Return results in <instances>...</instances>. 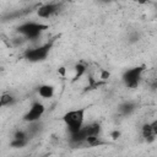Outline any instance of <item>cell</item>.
<instances>
[{"label": "cell", "mask_w": 157, "mask_h": 157, "mask_svg": "<svg viewBox=\"0 0 157 157\" xmlns=\"http://www.w3.org/2000/svg\"><path fill=\"white\" fill-rule=\"evenodd\" d=\"M63 120H64L66 128L69 129L70 134H75V132L80 131L85 126L83 125L85 108H80V109H75V110H70V112L65 113L63 115Z\"/></svg>", "instance_id": "cell-1"}, {"label": "cell", "mask_w": 157, "mask_h": 157, "mask_svg": "<svg viewBox=\"0 0 157 157\" xmlns=\"http://www.w3.org/2000/svg\"><path fill=\"white\" fill-rule=\"evenodd\" d=\"M47 28H48L47 25L29 21V22H25V23L20 25L17 27V32L20 34H22L23 37H26L27 39H32L33 40L36 38H38L42 34V32L44 29H47Z\"/></svg>", "instance_id": "cell-2"}, {"label": "cell", "mask_w": 157, "mask_h": 157, "mask_svg": "<svg viewBox=\"0 0 157 157\" xmlns=\"http://www.w3.org/2000/svg\"><path fill=\"white\" fill-rule=\"evenodd\" d=\"M52 47H53V42L45 43V44H43L40 47H37V48H33V49H27L25 52L23 56H25V59H27L28 61H32V63L43 61L48 56Z\"/></svg>", "instance_id": "cell-3"}, {"label": "cell", "mask_w": 157, "mask_h": 157, "mask_svg": "<svg viewBox=\"0 0 157 157\" xmlns=\"http://www.w3.org/2000/svg\"><path fill=\"white\" fill-rule=\"evenodd\" d=\"M145 71V65H140V66H135V67H130L128 69L124 74H123V81L125 83L126 87L129 88H135L139 86L142 72Z\"/></svg>", "instance_id": "cell-4"}, {"label": "cell", "mask_w": 157, "mask_h": 157, "mask_svg": "<svg viewBox=\"0 0 157 157\" xmlns=\"http://www.w3.org/2000/svg\"><path fill=\"white\" fill-rule=\"evenodd\" d=\"M45 108L40 102H34L31 108L28 109V112L23 115V120L27 123H36L39 121V119L42 118V115L44 114Z\"/></svg>", "instance_id": "cell-5"}, {"label": "cell", "mask_w": 157, "mask_h": 157, "mask_svg": "<svg viewBox=\"0 0 157 157\" xmlns=\"http://www.w3.org/2000/svg\"><path fill=\"white\" fill-rule=\"evenodd\" d=\"M59 10H60V4H58V2H49V4L42 5V6L38 9L37 13H38V16L42 17V18H49L50 16L55 15Z\"/></svg>", "instance_id": "cell-6"}, {"label": "cell", "mask_w": 157, "mask_h": 157, "mask_svg": "<svg viewBox=\"0 0 157 157\" xmlns=\"http://www.w3.org/2000/svg\"><path fill=\"white\" fill-rule=\"evenodd\" d=\"M38 94L42 98H52L54 96V87L52 85H40L38 87Z\"/></svg>", "instance_id": "cell-7"}, {"label": "cell", "mask_w": 157, "mask_h": 157, "mask_svg": "<svg viewBox=\"0 0 157 157\" xmlns=\"http://www.w3.org/2000/svg\"><path fill=\"white\" fill-rule=\"evenodd\" d=\"M86 129V132L88 135V137L91 136H98L99 132H101V125L98 123H92V124H88L85 126Z\"/></svg>", "instance_id": "cell-8"}, {"label": "cell", "mask_w": 157, "mask_h": 157, "mask_svg": "<svg viewBox=\"0 0 157 157\" xmlns=\"http://www.w3.org/2000/svg\"><path fill=\"white\" fill-rule=\"evenodd\" d=\"M142 136H144V137H145V140H146V141H148V142H152V141L156 139V135L153 134V131H152V129H151L150 123L144 124V126H142Z\"/></svg>", "instance_id": "cell-9"}, {"label": "cell", "mask_w": 157, "mask_h": 157, "mask_svg": "<svg viewBox=\"0 0 157 157\" xmlns=\"http://www.w3.org/2000/svg\"><path fill=\"white\" fill-rule=\"evenodd\" d=\"M135 108H136V105L132 102H124L123 104L119 105V112L123 115H129L135 110Z\"/></svg>", "instance_id": "cell-10"}, {"label": "cell", "mask_w": 157, "mask_h": 157, "mask_svg": "<svg viewBox=\"0 0 157 157\" xmlns=\"http://www.w3.org/2000/svg\"><path fill=\"white\" fill-rule=\"evenodd\" d=\"M13 102H15V98H13V96H11L10 93H4V94L1 96V98H0V103H1L2 107L10 105V104H12Z\"/></svg>", "instance_id": "cell-11"}, {"label": "cell", "mask_w": 157, "mask_h": 157, "mask_svg": "<svg viewBox=\"0 0 157 157\" xmlns=\"http://www.w3.org/2000/svg\"><path fill=\"white\" fill-rule=\"evenodd\" d=\"M86 65H83L82 63H78V64H76V66H75V80H77V78H80L85 72H86Z\"/></svg>", "instance_id": "cell-12"}, {"label": "cell", "mask_w": 157, "mask_h": 157, "mask_svg": "<svg viewBox=\"0 0 157 157\" xmlns=\"http://www.w3.org/2000/svg\"><path fill=\"white\" fill-rule=\"evenodd\" d=\"M27 141H28V139H26V140H17V139H13L10 145H11L12 147H15V148H20V147H23V146L27 144Z\"/></svg>", "instance_id": "cell-13"}, {"label": "cell", "mask_w": 157, "mask_h": 157, "mask_svg": "<svg viewBox=\"0 0 157 157\" xmlns=\"http://www.w3.org/2000/svg\"><path fill=\"white\" fill-rule=\"evenodd\" d=\"M150 125H151V129H152L153 134L157 136V120H153V121H151V123H150Z\"/></svg>", "instance_id": "cell-14"}, {"label": "cell", "mask_w": 157, "mask_h": 157, "mask_svg": "<svg viewBox=\"0 0 157 157\" xmlns=\"http://www.w3.org/2000/svg\"><path fill=\"white\" fill-rule=\"evenodd\" d=\"M119 135H120L119 131H113V132H112V137H113V139H118Z\"/></svg>", "instance_id": "cell-15"}]
</instances>
